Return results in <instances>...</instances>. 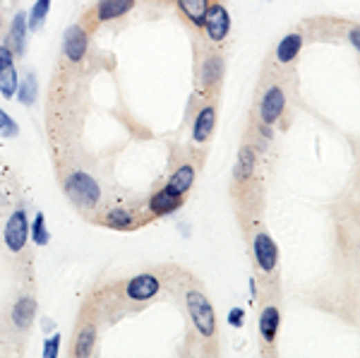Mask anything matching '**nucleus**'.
I'll return each mask as SVG.
<instances>
[{
    "label": "nucleus",
    "instance_id": "obj_1",
    "mask_svg": "<svg viewBox=\"0 0 360 358\" xmlns=\"http://www.w3.org/2000/svg\"><path fill=\"white\" fill-rule=\"evenodd\" d=\"M185 305H187V312L192 317V325L197 327L205 339H211L216 335V312H214V305L209 303L202 291L197 289H190L185 294Z\"/></svg>",
    "mask_w": 360,
    "mask_h": 358
},
{
    "label": "nucleus",
    "instance_id": "obj_2",
    "mask_svg": "<svg viewBox=\"0 0 360 358\" xmlns=\"http://www.w3.org/2000/svg\"><path fill=\"white\" fill-rule=\"evenodd\" d=\"M65 193H68V198L73 200L75 205L82 207V209H91V207H96L101 200L99 183H96L89 173H84V171L70 173V178L65 180Z\"/></svg>",
    "mask_w": 360,
    "mask_h": 358
},
{
    "label": "nucleus",
    "instance_id": "obj_3",
    "mask_svg": "<svg viewBox=\"0 0 360 358\" xmlns=\"http://www.w3.org/2000/svg\"><path fill=\"white\" fill-rule=\"evenodd\" d=\"M202 29H205L207 39H209L211 44L224 41L228 37V32H231V15H228V10L224 5L221 3L209 5L205 19H202Z\"/></svg>",
    "mask_w": 360,
    "mask_h": 358
},
{
    "label": "nucleus",
    "instance_id": "obj_4",
    "mask_svg": "<svg viewBox=\"0 0 360 358\" xmlns=\"http://www.w3.org/2000/svg\"><path fill=\"white\" fill-rule=\"evenodd\" d=\"M283 111H286V92L278 84H272L260 99V120L265 125H274L283 115Z\"/></svg>",
    "mask_w": 360,
    "mask_h": 358
},
{
    "label": "nucleus",
    "instance_id": "obj_5",
    "mask_svg": "<svg viewBox=\"0 0 360 358\" xmlns=\"http://www.w3.org/2000/svg\"><path fill=\"white\" fill-rule=\"evenodd\" d=\"M252 253H255V262L265 274H272L276 270V262H278V248L274 243V238L267 231H260L255 234L252 238Z\"/></svg>",
    "mask_w": 360,
    "mask_h": 358
},
{
    "label": "nucleus",
    "instance_id": "obj_6",
    "mask_svg": "<svg viewBox=\"0 0 360 358\" xmlns=\"http://www.w3.org/2000/svg\"><path fill=\"white\" fill-rule=\"evenodd\" d=\"M29 238V221L24 209L12 211V216L8 219V226H5V245H8L12 253H19V250L27 245Z\"/></svg>",
    "mask_w": 360,
    "mask_h": 358
},
{
    "label": "nucleus",
    "instance_id": "obj_7",
    "mask_svg": "<svg viewBox=\"0 0 360 358\" xmlns=\"http://www.w3.org/2000/svg\"><path fill=\"white\" fill-rule=\"evenodd\" d=\"M214 128H216V109L211 104L202 106L195 118V125H192V140H195L197 144H205L207 140L211 138Z\"/></svg>",
    "mask_w": 360,
    "mask_h": 358
},
{
    "label": "nucleus",
    "instance_id": "obj_8",
    "mask_svg": "<svg viewBox=\"0 0 360 358\" xmlns=\"http://www.w3.org/2000/svg\"><path fill=\"white\" fill-rule=\"evenodd\" d=\"M161 281L154 274H140L128 281V296L133 301H149L159 294Z\"/></svg>",
    "mask_w": 360,
    "mask_h": 358
},
{
    "label": "nucleus",
    "instance_id": "obj_9",
    "mask_svg": "<svg viewBox=\"0 0 360 358\" xmlns=\"http://www.w3.org/2000/svg\"><path fill=\"white\" fill-rule=\"evenodd\" d=\"M87 34H84L82 27H70L68 32H65V44H63V53L68 60H73V63H79V60L84 58V53H87Z\"/></svg>",
    "mask_w": 360,
    "mask_h": 358
},
{
    "label": "nucleus",
    "instance_id": "obj_10",
    "mask_svg": "<svg viewBox=\"0 0 360 358\" xmlns=\"http://www.w3.org/2000/svg\"><path fill=\"white\" fill-rule=\"evenodd\" d=\"M195 178H197V171L192 164H180L178 169L173 171V176L169 178V183H166V190L173 195H178V198H182V195L187 193V190L195 185Z\"/></svg>",
    "mask_w": 360,
    "mask_h": 358
},
{
    "label": "nucleus",
    "instance_id": "obj_11",
    "mask_svg": "<svg viewBox=\"0 0 360 358\" xmlns=\"http://www.w3.org/2000/svg\"><path fill=\"white\" fill-rule=\"evenodd\" d=\"M257 169V152L252 144H243L240 152H238V161H236V183H247V180L255 176Z\"/></svg>",
    "mask_w": 360,
    "mask_h": 358
},
{
    "label": "nucleus",
    "instance_id": "obj_12",
    "mask_svg": "<svg viewBox=\"0 0 360 358\" xmlns=\"http://www.w3.org/2000/svg\"><path fill=\"white\" fill-rule=\"evenodd\" d=\"M301 51H303V34L291 32V34H286L281 41H278L276 60L281 65H288V63H293V60L298 58V53H301Z\"/></svg>",
    "mask_w": 360,
    "mask_h": 358
},
{
    "label": "nucleus",
    "instance_id": "obj_13",
    "mask_svg": "<svg viewBox=\"0 0 360 358\" xmlns=\"http://www.w3.org/2000/svg\"><path fill=\"white\" fill-rule=\"evenodd\" d=\"M278 325H281V312L276 305H267L260 315V337L267 344H274L278 335Z\"/></svg>",
    "mask_w": 360,
    "mask_h": 358
},
{
    "label": "nucleus",
    "instance_id": "obj_14",
    "mask_svg": "<svg viewBox=\"0 0 360 358\" xmlns=\"http://www.w3.org/2000/svg\"><path fill=\"white\" fill-rule=\"evenodd\" d=\"M135 8V0H99L96 5V17L99 22H108V19L123 17L125 12Z\"/></svg>",
    "mask_w": 360,
    "mask_h": 358
},
{
    "label": "nucleus",
    "instance_id": "obj_15",
    "mask_svg": "<svg viewBox=\"0 0 360 358\" xmlns=\"http://www.w3.org/2000/svg\"><path fill=\"white\" fill-rule=\"evenodd\" d=\"M200 79H202V87L209 89L214 87V84H219V79L224 77V60H221V55L211 53L205 58V63H202V70H200Z\"/></svg>",
    "mask_w": 360,
    "mask_h": 358
},
{
    "label": "nucleus",
    "instance_id": "obj_16",
    "mask_svg": "<svg viewBox=\"0 0 360 358\" xmlns=\"http://www.w3.org/2000/svg\"><path fill=\"white\" fill-rule=\"evenodd\" d=\"M34 315H37V301L32 296H24L19 299L12 308V322L19 327V330H27L34 322Z\"/></svg>",
    "mask_w": 360,
    "mask_h": 358
},
{
    "label": "nucleus",
    "instance_id": "obj_17",
    "mask_svg": "<svg viewBox=\"0 0 360 358\" xmlns=\"http://www.w3.org/2000/svg\"><path fill=\"white\" fill-rule=\"evenodd\" d=\"M27 15L17 12L12 19V29H10V51L15 55H22L24 53V39H27Z\"/></svg>",
    "mask_w": 360,
    "mask_h": 358
},
{
    "label": "nucleus",
    "instance_id": "obj_18",
    "mask_svg": "<svg viewBox=\"0 0 360 358\" xmlns=\"http://www.w3.org/2000/svg\"><path fill=\"white\" fill-rule=\"evenodd\" d=\"M209 5H211L209 0H178L180 12L185 15L187 22H192L195 27H202V19H205Z\"/></svg>",
    "mask_w": 360,
    "mask_h": 358
},
{
    "label": "nucleus",
    "instance_id": "obj_19",
    "mask_svg": "<svg viewBox=\"0 0 360 358\" xmlns=\"http://www.w3.org/2000/svg\"><path fill=\"white\" fill-rule=\"evenodd\" d=\"M182 205V198H178V195H173V193H169V190H159V193L151 198V211L154 214H171V211H176L178 207Z\"/></svg>",
    "mask_w": 360,
    "mask_h": 358
},
{
    "label": "nucleus",
    "instance_id": "obj_20",
    "mask_svg": "<svg viewBox=\"0 0 360 358\" xmlns=\"http://www.w3.org/2000/svg\"><path fill=\"white\" fill-rule=\"evenodd\" d=\"M94 341H96V330L91 325L82 327L77 335V344H75V354L77 356H89L91 349H94Z\"/></svg>",
    "mask_w": 360,
    "mask_h": 358
},
{
    "label": "nucleus",
    "instance_id": "obj_21",
    "mask_svg": "<svg viewBox=\"0 0 360 358\" xmlns=\"http://www.w3.org/2000/svg\"><path fill=\"white\" fill-rule=\"evenodd\" d=\"M17 89H19V102H22L24 106H32L34 102H37V92H39V87H37V77H34L32 73L27 75V77L22 79V82L17 84Z\"/></svg>",
    "mask_w": 360,
    "mask_h": 358
},
{
    "label": "nucleus",
    "instance_id": "obj_22",
    "mask_svg": "<svg viewBox=\"0 0 360 358\" xmlns=\"http://www.w3.org/2000/svg\"><path fill=\"white\" fill-rule=\"evenodd\" d=\"M17 84H19L17 70H15V68H5V70H0V92H3L5 97L12 99V97H15V92H17Z\"/></svg>",
    "mask_w": 360,
    "mask_h": 358
},
{
    "label": "nucleus",
    "instance_id": "obj_23",
    "mask_svg": "<svg viewBox=\"0 0 360 358\" xmlns=\"http://www.w3.org/2000/svg\"><path fill=\"white\" fill-rule=\"evenodd\" d=\"M133 214H130L128 209H123V207H115V209H111L108 214H106V224L113 226V229H130L133 226Z\"/></svg>",
    "mask_w": 360,
    "mask_h": 358
},
{
    "label": "nucleus",
    "instance_id": "obj_24",
    "mask_svg": "<svg viewBox=\"0 0 360 358\" xmlns=\"http://www.w3.org/2000/svg\"><path fill=\"white\" fill-rule=\"evenodd\" d=\"M29 229H32L34 243H37V245H48L50 234H48V229H46V216L41 214V211L37 214V219H34V224L29 226Z\"/></svg>",
    "mask_w": 360,
    "mask_h": 358
},
{
    "label": "nucleus",
    "instance_id": "obj_25",
    "mask_svg": "<svg viewBox=\"0 0 360 358\" xmlns=\"http://www.w3.org/2000/svg\"><path fill=\"white\" fill-rule=\"evenodd\" d=\"M48 8H50V0H37V3H34V10H32V17H29V27L32 29L41 27L46 22V15H48Z\"/></svg>",
    "mask_w": 360,
    "mask_h": 358
},
{
    "label": "nucleus",
    "instance_id": "obj_26",
    "mask_svg": "<svg viewBox=\"0 0 360 358\" xmlns=\"http://www.w3.org/2000/svg\"><path fill=\"white\" fill-rule=\"evenodd\" d=\"M17 123H15L12 118H10L5 111H0V135H5V138H15L17 135Z\"/></svg>",
    "mask_w": 360,
    "mask_h": 358
},
{
    "label": "nucleus",
    "instance_id": "obj_27",
    "mask_svg": "<svg viewBox=\"0 0 360 358\" xmlns=\"http://www.w3.org/2000/svg\"><path fill=\"white\" fill-rule=\"evenodd\" d=\"M58 349H60V337H50V339H46V346H44V356L46 358H53L58 356Z\"/></svg>",
    "mask_w": 360,
    "mask_h": 358
},
{
    "label": "nucleus",
    "instance_id": "obj_28",
    "mask_svg": "<svg viewBox=\"0 0 360 358\" xmlns=\"http://www.w3.org/2000/svg\"><path fill=\"white\" fill-rule=\"evenodd\" d=\"M12 60H15V53L10 51V46H0V70L12 68Z\"/></svg>",
    "mask_w": 360,
    "mask_h": 358
},
{
    "label": "nucleus",
    "instance_id": "obj_29",
    "mask_svg": "<svg viewBox=\"0 0 360 358\" xmlns=\"http://www.w3.org/2000/svg\"><path fill=\"white\" fill-rule=\"evenodd\" d=\"M243 320H245V310H243V308H233V310L228 312V322H231L233 327H240Z\"/></svg>",
    "mask_w": 360,
    "mask_h": 358
},
{
    "label": "nucleus",
    "instance_id": "obj_30",
    "mask_svg": "<svg viewBox=\"0 0 360 358\" xmlns=\"http://www.w3.org/2000/svg\"><path fill=\"white\" fill-rule=\"evenodd\" d=\"M348 41H351V46L360 53V24L351 27V32H348Z\"/></svg>",
    "mask_w": 360,
    "mask_h": 358
},
{
    "label": "nucleus",
    "instance_id": "obj_31",
    "mask_svg": "<svg viewBox=\"0 0 360 358\" xmlns=\"http://www.w3.org/2000/svg\"><path fill=\"white\" fill-rule=\"evenodd\" d=\"M0 27H3V17H0Z\"/></svg>",
    "mask_w": 360,
    "mask_h": 358
}]
</instances>
